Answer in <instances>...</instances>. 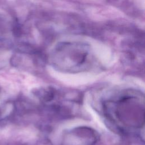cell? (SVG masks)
<instances>
[{
	"instance_id": "cell-1",
	"label": "cell",
	"mask_w": 145,
	"mask_h": 145,
	"mask_svg": "<svg viewBox=\"0 0 145 145\" xmlns=\"http://www.w3.org/2000/svg\"><path fill=\"white\" fill-rule=\"evenodd\" d=\"M50 61L59 71L79 72L89 68L91 61V51L86 44L79 42L59 44L52 52Z\"/></svg>"
},
{
	"instance_id": "cell-2",
	"label": "cell",
	"mask_w": 145,
	"mask_h": 145,
	"mask_svg": "<svg viewBox=\"0 0 145 145\" xmlns=\"http://www.w3.org/2000/svg\"><path fill=\"white\" fill-rule=\"evenodd\" d=\"M105 105L112 107L117 118L124 123L140 125L143 122L144 97L140 94L128 92Z\"/></svg>"
}]
</instances>
